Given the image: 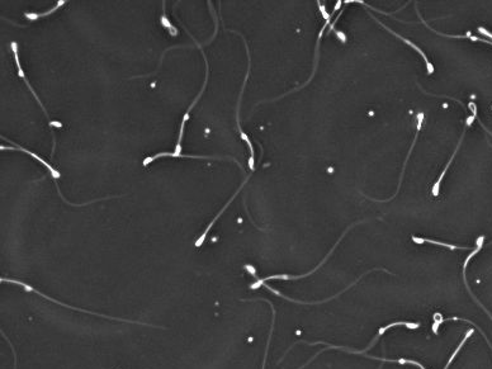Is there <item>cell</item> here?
<instances>
[{
    "label": "cell",
    "instance_id": "6",
    "mask_svg": "<svg viewBox=\"0 0 492 369\" xmlns=\"http://www.w3.org/2000/svg\"><path fill=\"white\" fill-rule=\"evenodd\" d=\"M329 23H330V19H329V21H326V24H329ZM326 24H325V26H324V27H322V28H321V31H320V34H319V38H317V45H316V57H315V67H314V71H312V75H311V77H310V79H309V81H307V83H306V84H305V85H307V84H309V83H310V81H311V79H312V76H314V75H315V72H316V67H317V60H319V49H320V42H321V38H322V34H324V31H325V28H326ZM305 85H304V87H305ZM301 88H302V87H299V88H297V89H294V90H292V92H296V90H298V89H301ZM292 92H291V93H292ZM288 94H289V93H287V94H284V95H288ZM284 95H283V97H284ZM279 98H282V97H279ZM279 98H278V99H279Z\"/></svg>",
    "mask_w": 492,
    "mask_h": 369
},
{
    "label": "cell",
    "instance_id": "9",
    "mask_svg": "<svg viewBox=\"0 0 492 369\" xmlns=\"http://www.w3.org/2000/svg\"><path fill=\"white\" fill-rule=\"evenodd\" d=\"M424 242H429V243H434V245L438 246H444V248H448L450 250H457V249H462V250H467L468 248H459V246L451 245V243H445V242H440V241H435V240H430V238H423Z\"/></svg>",
    "mask_w": 492,
    "mask_h": 369
},
{
    "label": "cell",
    "instance_id": "2",
    "mask_svg": "<svg viewBox=\"0 0 492 369\" xmlns=\"http://www.w3.org/2000/svg\"><path fill=\"white\" fill-rule=\"evenodd\" d=\"M230 32H235V33H237V34H240L239 32H236V31H232V29H230ZM241 36V38L244 39V42H245V47H246V51H248V59H249V66H248V72H246V76H245V80H244V84H242V88H241V92H240V95H239V102H237V109H236V122H237V129H239V132H240V135H241V139L244 140L246 144H248V146H249V149H250V159H249V167H250V170L251 172H254L255 170V167H254V157H255V152H254V147H253V144H251V141L249 140V137H248V135L245 134L244 131H242V129H241V126H240V103H241V98H242V93H244V89H245V85H246V81H248V77H249V74H250V61H251V59H250V52H249V47H248V45H246V41H245V38H244V36L242 34H240Z\"/></svg>",
    "mask_w": 492,
    "mask_h": 369
},
{
    "label": "cell",
    "instance_id": "5",
    "mask_svg": "<svg viewBox=\"0 0 492 369\" xmlns=\"http://www.w3.org/2000/svg\"><path fill=\"white\" fill-rule=\"evenodd\" d=\"M65 3H66L65 0H60V2H57V4L54 7V8H51L49 12H46V13H24V17H26V18L31 22L37 21V19L44 18V17H47V16H50V14L54 13V12H56L57 9H59L60 7L64 6Z\"/></svg>",
    "mask_w": 492,
    "mask_h": 369
},
{
    "label": "cell",
    "instance_id": "7",
    "mask_svg": "<svg viewBox=\"0 0 492 369\" xmlns=\"http://www.w3.org/2000/svg\"><path fill=\"white\" fill-rule=\"evenodd\" d=\"M164 6H163V16H161V18H160V22H161V24L164 26V28H166L169 31V33L171 34L173 37H175V36H178V29L175 28V27L173 26V24L170 23V21L168 19V17H166V14H165V2H164Z\"/></svg>",
    "mask_w": 492,
    "mask_h": 369
},
{
    "label": "cell",
    "instance_id": "11",
    "mask_svg": "<svg viewBox=\"0 0 492 369\" xmlns=\"http://www.w3.org/2000/svg\"><path fill=\"white\" fill-rule=\"evenodd\" d=\"M478 32H479V33H482V34H483V36L488 37V38H491V39H492V33H489V32L487 31V29H484L483 27H478Z\"/></svg>",
    "mask_w": 492,
    "mask_h": 369
},
{
    "label": "cell",
    "instance_id": "4",
    "mask_svg": "<svg viewBox=\"0 0 492 369\" xmlns=\"http://www.w3.org/2000/svg\"><path fill=\"white\" fill-rule=\"evenodd\" d=\"M373 18H374V17H373ZM374 19H375V21H377V23H380V24H381V26H382V27H385V28H386V29H387V31H388V32H391V33H392V34H393V36H395V37H397V38H400V39H401V41H403V42H405V44H406V45H408V46H410V47H411V49H413V50H415V51H416V52H419V54H420V55H421V57H423V59H424V60H425V62H426V67H428V72H429V74H430V75H431V74H433V72H434V66H433V65H431V64H430V61H429V59H428V56H426V55H425V54H424V51H423V50H421V49H420V47H418V46H416V45H415V44H413V42H411V41H410V39H407V38H405V37H402V36H401V34H398V33H397V32H393V31H392V29H391V28H388V27H386V26H385V24H383V23H382V22H380V21H378V19H377V18H374Z\"/></svg>",
    "mask_w": 492,
    "mask_h": 369
},
{
    "label": "cell",
    "instance_id": "10",
    "mask_svg": "<svg viewBox=\"0 0 492 369\" xmlns=\"http://www.w3.org/2000/svg\"><path fill=\"white\" fill-rule=\"evenodd\" d=\"M319 6H320V11H321V13H322V17H324L326 21H329V19H331V14H327L326 12H325V8H324V4H321L319 2Z\"/></svg>",
    "mask_w": 492,
    "mask_h": 369
},
{
    "label": "cell",
    "instance_id": "12",
    "mask_svg": "<svg viewBox=\"0 0 492 369\" xmlns=\"http://www.w3.org/2000/svg\"><path fill=\"white\" fill-rule=\"evenodd\" d=\"M476 117H477V115H474V114L469 115V117L467 118V120H466V126H467V127L472 126V123H473V120L476 119Z\"/></svg>",
    "mask_w": 492,
    "mask_h": 369
},
{
    "label": "cell",
    "instance_id": "8",
    "mask_svg": "<svg viewBox=\"0 0 492 369\" xmlns=\"http://www.w3.org/2000/svg\"><path fill=\"white\" fill-rule=\"evenodd\" d=\"M261 301H266V302H268L269 305H271V307H272V311H273V320H272V326H271V331H269V338H268V343H267V348H266V355H264V361H263V369H266V363H267V356H268V351H269V345H271V339H272V335H273V329H274V322H276V308L273 307V305H272V302L271 301H268V300H264V298H260Z\"/></svg>",
    "mask_w": 492,
    "mask_h": 369
},
{
    "label": "cell",
    "instance_id": "3",
    "mask_svg": "<svg viewBox=\"0 0 492 369\" xmlns=\"http://www.w3.org/2000/svg\"><path fill=\"white\" fill-rule=\"evenodd\" d=\"M2 139H3V140H7V141H8V142H11V144H13V142H12L11 140L6 139V137H4V136H2ZM13 145H14V147H9V146H2V147H0V149H2V150H19V151H23V152H26V154L31 155V156L33 157V159H36L37 161H40V162H41V164H44L45 167L47 168V170H49V172L51 173L52 178H54V179H55V183L57 182V179H59V178H60V173L57 172V170L55 169L54 167H51V165H50L49 162H47V161H45V160L42 159L41 156H39V155H37V154H34V152H31V151H29V150H26V149H24V147L19 146V145H17V144H13ZM56 188H57V192H59V194L61 195V197H62L61 192H60V188L57 187V183H56ZM62 199H64V202H66L67 204H71V206H74V207H82V206H87V204H88V203H84V204H75V203H70V202H67V200L65 199L64 197H62Z\"/></svg>",
    "mask_w": 492,
    "mask_h": 369
},
{
    "label": "cell",
    "instance_id": "1",
    "mask_svg": "<svg viewBox=\"0 0 492 369\" xmlns=\"http://www.w3.org/2000/svg\"><path fill=\"white\" fill-rule=\"evenodd\" d=\"M0 282H3V283H4V282H7V283H14V284L22 285V287H23L24 290H26V291H29V292H34V293H37V295H39V296H41V297H44V298H46V300L51 301V302L57 303V305H60V306H64V307H66V308H71V310H74V311H80V312H87V313H90V315H95V316H102V317H104V318H109V320H117V321H123V322L141 323V325H147V323L138 322V321H130V320H123V318L109 317V316H107V315H102V313H95V312H92V311L83 310V308H77V307H72V306L66 305V303H62V302H60V301H56V300H54V298L49 297V296L44 295V293H41V292H40V291H37L36 288H33V287H32V285L27 284V283L21 282V280H16V279H8V278H0Z\"/></svg>",
    "mask_w": 492,
    "mask_h": 369
}]
</instances>
